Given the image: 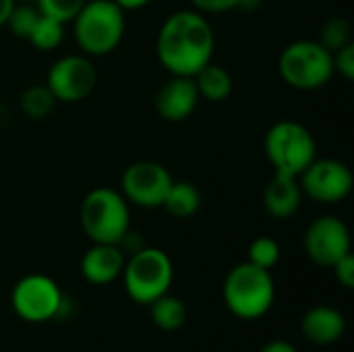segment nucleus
<instances>
[{"label": "nucleus", "mask_w": 354, "mask_h": 352, "mask_svg": "<svg viewBox=\"0 0 354 352\" xmlns=\"http://www.w3.org/2000/svg\"><path fill=\"white\" fill-rule=\"evenodd\" d=\"M214 44V29L199 10H178L162 23L156 52L170 75L193 77L212 62Z\"/></svg>", "instance_id": "obj_1"}, {"label": "nucleus", "mask_w": 354, "mask_h": 352, "mask_svg": "<svg viewBox=\"0 0 354 352\" xmlns=\"http://www.w3.org/2000/svg\"><path fill=\"white\" fill-rule=\"evenodd\" d=\"M222 295L232 315L241 319H259L274 305L276 284L270 270L245 261L228 272Z\"/></svg>", "instance_id": "obj_2"}, {"label": "nucleus", "mask_w": 354, "mask_h": 352, "mask_svg": "<svg viewBox=\"0 0 354 352\" xmlns=\"http://www.w3.org/2000/svg\"><path fill=\"white\" fill-rule=\"evenodd\" d=\"M73 27L85 56H104L122 41L124 10L114 0H87L73 19Z\"/></svg>", "instance_id": "obj_3"}, {"label": "nucleus", "mask_w": 354, "mask_h": 352, "mask_svg": "<svg viewBox=\"0 0 354 352\" xmlns=\"http://www.w3.org/2000/svg\"><path fill=\"white\" fill-rule=\"evenodd\" d=\"M81 226L91 243L120 245L124 234L131 228L129 203L122 193L95 187L91 189L81 203Z\"/></svg>", "instance_id": "obj_4"}, {"label": "nucleus", "mask_w": 354, "mask_h": 352, "mask_svg": "<svg viewBox=\"0 0 354 352\" xmlns=\"http://www.w3.org/2000/svg\"><path fill=\"white\" fill-rule=\"evenodd\" d=\"M278 71L292 89L313 91L334 77V54L317 39H297L282 50Z\"/></svg>", "instance_id": "obj_5"}, {"label": "nucleus", "mask_w": 354, "mask_h": 352, "mask_svg": "<svg viewBox=\"0 0 354 352\" xmlns=\"http://www.w3.org/2000/svg\"><path fill=\"white\" fill-rule=\"evenodd\" d=\"M120 276L124 280L127 295L139 305H149L158 297L170 293L174 268L162 249L143 247L131 253Z\"/></svg>", "instance_id": "obj_6"}, {"label": "nucleus", "mask_w": 354, "mask_h": 352, "mask_svg": "<svg viewBox=\"0 0 354 352\" xmlns=\"http://www.w3.org/2000/svg\"><path fill=\"white\" fill-rule=\"evenodd\" d=\"M263 149L276 172L292 176H299L317 158V145L311 131L295 120L274 122L266 133Z\"/></svg>", "instance_id": "obj_7"}, {"label": "nucleus", "mask_w": 354, "mask_h": 352, "mask_svg": "<svg viewBox=\"0 0 354 352\" xmlns=\"http://www.w3.org/2000/svg\"><path fill=\"white\" fill-rule=\"evenodd\" d=\"M10 301L15 313L31 324L60 317L66 303L60 286L52 278L41 274H31L21 278L12 288Z\"/></svg>", "instance_id": "obj_8"}, {"label": "nucleus", "mask_w": 354, "mask_h": 352, "mask_svg": "<svg viewBox=\"0 0 354 352\" xmlns=\"http://www.w3.org/2000/svg\"><path fill=\"white\" fill-rule=\"evenodd\" d=\"M299 185L303 195L317 203H340L353 191V172L340 160L315 158L299 174Z\"/></svg>", "instance_id": "obj_9"}, {"label": "nucleus", "mask_w": 354, "mask_h": 352, "mask_svg": "<svg viewBox=\"0 0 354 352\" xmlns=\"http://www.w3.org/2000/svg\"><path fill=\"white\" fill-rule=\"evenodd\" d=\"M97 83L95 66L89 56L71 54L58 58L46 77V85L56 98V102L75 104L85 100Z\"/></svg>", "instance_id": "obj_10"}, {"label": "nucleus", "mask_w": 354, "mask_h": 352, "mask_svg": "<svg viewBox=\"0 0 354 352\" xmlns=\"http://www.w3.org/2000/svg\"><path fill=\"white\" fill-rule=\"evenodd\" d=\"M172 180L174 178L166 166L141 160L122 172V197L139 207H162Z\"/></svg>", "instance_id": "obj_11"}, {"label": "nucleus", "mask_w": 354, "mask_h": 352, "mask_svg": "<svg viewBox=\"0 0 354 352\" xmlns=\"http://www.w3.org/2000/svg\"><path fill=\"white\" fill-rule=\"evenodd\" d=\"M303 245L313 263L332 268L351 253V232L340 218L322 216L309 224Z\"/></svg>", "instance_id": "obj_12"}, {"label": "nucleus", "mask_w": 354, "mask_h": 352, "mask_svg": "<svg viewBox=\"0 0 354 352\" xmlns=\"http://www.w3.org/2000/svg\"><path fill=\"white\" fill-rule=\"evenodd\" d=\"M199 100L193 77L172 75L156 93V110L168 122H183L195 112Z\"/></svg>", "instance_id": "obj_13"}, {"label": "nucleus", "mask_w": 354, "mask_h": 352, "mask_svg": "<svg viewBox=\"0 0 354 352\" xmlns=\"http://www.w3.org/2000/svg\"><path fill=\"white\" fill-rule=\"evenodd\" d=\"M124 261V251L118 245L93 243L81 259V274L89 284L104 286L120 278Z\"/></svg>", "instance_id": "obj_14"}, {"label": "nucleus", "mask_w": 354, "mask_h": 352, "mask_svg": "<svg viewBox=\"0 0 354 352\" xmlns=\"http://www.w3.org/2000/svg\"><path fill=\"white\" fill-rule=\"evenodd\" d=\"M344 330H346L344 315L330 305L311 307L301 322L303 336L315 346H330L338 342L344 336Z\"/></svg>", "instance_id": "obj_15"}, {"label": "nucleus", "mask_w": 354, "mask_h": 352, "mask_svg": "<svg viewBox=\"0 0 354 352\" xmlns=\"http://www.w3.org/2000/svg\"><path fill=\"white\" fill-rule=\"evenodd\" d=\"M303 201V191L299 185V176L276 172L274 178L266 185L263 191V207L272 218L286 220L292 218Z\"/></svg>", "instance_id": "obj_16"}, {"label": "nucleus", "mask_w": 354, "mask_h": 352, "mask_svg": "<svg viewBox=\"0 0 354 352\" xmlns=\"http://www.w3.org/2000/svg\"><path fill=\"white\" fill-rule=\"evenodd\" d=\"M193 81L199 91V98H205L207 102H214V104L224 102L232 91L230 73L224 66L214 64V62H207L203 68H199L193 75Z\"/></svg>", "instance_id": "obj_17"}, {"label": "nucleus", "mask_w": 354, "mask_h": 352, "mask_svg": "<svg viewBox=\"0 0 354 352\" xmlns=\"http://www.w3.org/2000/svg\"><path fill=\"white\" fill-rule=\"evenodd\" d=\"M149 317L160 330L176 332L187 324L189 311H187V305L178 297L166 293L149 303Z\"/></svg>", "instance_id": "obj_18"}, {"label": "nucleus", "mask_w": 354, "mask_h": 352, "mask_svg": "<svg viewBox=\"0 0 354 352\" xmlns=\"http://www.w3.org/2000/svg\"><path fill=\"white\" fill-rule=\"evenodd\" d=\"M201 205V193L193 183L172 180L162 207L174 218H191Z\"/></svg>", "instance_id": "obj_19"}, {"label": "nucleus", "mask_w": 354, "mask_h": 352, "mask_svg": "<svg viewBox=\"0 0 354 352\" xmlns=\"http://www.w3.org/2000/svg\"><path fill=\"white\" fill-rule=\"evenodd\" d=\"M62 37H64V23H60V21H56V19L39 12V17H37L35 25H33L27 41L33 48L48 52V50L58 48L62 44Z\"/></svg>", "instance_id": "obj_20"}, {"label": "nucleus", "mask_w": 354, "mask_h": 352, "mask_svg": "<svg viewBox=\"0 0 354 352\" xmlns=\"http://www.w3.org/2000/svg\"><path fill=\"white\" fill-rule=\"evenodd\" d=\"M351 35H353L351 21H348V19H342V17H334V19H330V21L324 23L317 41H319L328 52L334 54V52H338L340 48L353 44Z\"/></svg>", "instance_id": "obj_21"}, {"label": "nucleus", "mask_w": 354, "mask_h": 352, "mask_svg": "<svg viewBox=\"0 0 354 352\" xmlns=\"http://www.w3.org/2000/svg\"><path fill=\"white\" fill-rule=\"evenodd\" d=\"M54 102L56 98L52 95L48 85H31L21 98V108L29 118H44L46 114H50Z\"/></svg>", "instance_id": "obj_22"}, {"label": "nucleus", "mask_w": 354, "mask_h": 352, "mask_svg": "<svg viewBox=\"0 0 354 352\" xmlns=\"http://www.w3.org/2000/svg\"><path fill=\"white\" fill-rule=\"evenodd\" d=\"M247 261L263 268V270H272L276 268V263L280 261V247L272 237H259L249 245L247 251Z\"/></svg>", "instance_id": "obj_23"}, {"label": "nucleus", "mask_w": 354, "mask_h": 352, "mask_svg": "<svg viewBox=\"0 0 354 352\" xmlns=\"http://www.w3.org/2000/svg\"><path fill=\"white\" fill-rule=\"evenodd\" d=\"M87 0H35V6L41 15H48L60 23H71Z\"/></svg>", "instance_id": "obj_24"}, {"label": "nucleus", "mask_w": 354, "mask_h": 352, "mask_svg": "<svg viewBox=\"0 0 354 352\" xmlns=\"http://www.w3.org/2000/svg\"><path fill=\"white\" fill-rule=\"evenodd\" d=\"M37 17H39L37 6H31V4L17 6V4H15V8H12L10 15H8L6 25H8V29L12 31L15 37L27 39L29 33H31V29H33V25H35V21H37Z\"/></svg>", "instance_id": "obj_25"}, {"label": "nucleus", "mask_w": 354, "mask_h": 352, "mask_svg": "<svg viewBox=\"0 0 354 352\" xmlns=\"http://www.w3.org/2000/svg\"><path fill=\"white\" fill-rule=\"evenodd\" d=\"M334 73H340L344 79H354V44H348L334 52Z\"/></svg>", "instance_id": "obj_26"}, {"label": "nucleus", "mask_w": 354, "mask_h": 352, "mask_svg": "<svg viewBox=\"0 0 354 352\" xmlns=\"http://www.w3.org/2000/svg\"><path fill=\"white\" fill-rule=\"evenodd\" d=\"M336 280L344 286V288H354V255L353 251L348 255H344L340 261H336L332 266Z\"/></svg>", "instance_id": "obj_27"}, {"label": "nucleus", "mask_w": 354, "mask_h": 352, "mask_svg": "<svg viewBox=\"0 0 354 352\" xmlns=\"http://www.w3.org/2000/svg\"><path fill=\"white\" fill-rule=\"evenodd\" d=\"M199 12H226L239 8L241 0H191Z\"/></svg>", "instance_id": "obj_28"}, {"label": "nucleus", "mask_w": 354, "mask_h": 352, "mask_svg": "<svg viewBox=\"0 0 354 352\" xmlns=\"http://www.w3.org/2000/svg\"><path fill=\"white\" fill-rule=\"evenodd\" d=\"M259 352H299L290 342H286V340H272V342H268L263 349Z\"/></svg>", "instance_id": "obj_29"}, {"label": "nucleus", "mask_w": 354, "mask_h": 352, "mask_svg": "<svg viewBox=\"0 0 354 352\" xmlns=\"http://www.w3.org/2000/svg\"><path fill=\"white\" fill-rule=\"evenodd\" d=\"M122 10H137V8H143L145 4H149L151 0H114Z\"/></svg>", "instance_id": "obj_30"}, {"label": "nucleus", "mask_w": 354, "mask_h": 352, "mask_svg": "<svg viewBox=\"0 0 354 352\" xmlns=\"http://www.w3.org/2000/svg\"><path fill=\"white\" fill-rule=\"evenodd\" d=\"M15 8V0H0V27L6 25L10 10Z\"/></svg>", "instance_id": "obj_31"}, {"label": "nucleus", "mask_w": 354, "mask_h": 352, "mask_svg": "<svg viewBox=\"0 0 354 352\" xmlns=\"http://www.w3.org/2000/svg\"><path fill=\"white\" fill-rule=\"evenodd\" d=\"M261 2L263 0H241L239 2V8H243V10H255V8L261 6Z\"/></svg>", "instance_id": "obj_32"}]
</instances>
